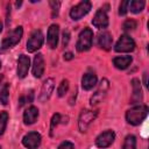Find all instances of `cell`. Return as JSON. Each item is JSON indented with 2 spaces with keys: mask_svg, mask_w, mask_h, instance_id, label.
<instances>
[{
  "mask_svg": "<svg viewBox=\"0 0 149 149\" xmlns=\"http://www.w3.org/2000/svg\"><path fill=\"white\" fill-rule=\"evenodd\" d=\"M148 115V106L146 105H136L126 112V120L129 125L137 126L140 125Z\"/></svg>",
  "mask_w": 149,
  "mask_h": 149,
  "instance_id": "1",
  "label": "cell"
},
{
  "mask_svg": "<svg viewBox=\"0 0 149 149\" xmlns=\"http://www.w3.org/2000/svg\"><path fill=\"white\" fill-rule=\"evenodd\" d=\"M22 35H23V28L21 26L16 27L14 30H12L1 42V49L2 50H6V49H9V48H13L14 45H16L21 38H22Z\"/></svg>",
  "mask_w": 149,
  "mask_h": 149,
  "instance_id": "2",
  "label": "cell"
},
{
  "mask_svg": "<svg viewBox=\"0 0 149 149\" xmlns=\"http://www.w3.org/2000/svg\"><path fill=\"white\" fill-rule=\"evenodd\" d=\"M92 41H93V31L90 28H85L78 36V41L76 44V49L79 52L87 51L92 47Z\"/></svg>",
  "mask_w": 149,
  "mask_h": 149,
  "instance_id": "3",
  "label": "cell"
},
{
  "mask_svg": "<svg viewBox=\"0 0 149 149\" xmlns=\"http://www.w3.org/2000/svg\"><path fill=\"white\" fill-rule=\"evenodd\" d=\"M98 112L97 111H92V109H83L79 114L78 118V128L80 133H85L87 130V128L90 127V125L94 121V119L97 118Z\"/></svg>",
  "mask_w": 149,
  "mask_h": 149,
  "instance_id": "4",
  "label": "cell"
},
{
  "mask_svg": "<svg viewBox=\"0 0 149 149\" xmlns=\"http://www.w3.org/2000/svg\"><path fill=\"white\" fill-rule=\"evenodd\" d=\"M108 88H109V81L106 78H102L100 84H99V86H98V88L95 90V92L93 93V95L90 99L91 106H97L98 104H100L106 98Z\"/></svg>",
  "mask_w": 149,
  "mask_h": 149,
  "instance_id": "5",
  "label": "cell"
},
{
  "mask_svg": "<svg viewBox=\"0 0 149 149\" xmlns=\"http://www.w3.org/2000/svg\"><path fill=\"white\" fill-rule=\"evenodd\" d=\"M91 7H92V3L90 1L87 0L80 1L79 3H77L70 9V17L72 20H80L91 10Z\"/></svg>",
  "mask_w": 149,
  "mask_h": 149,
  "instance_id": "6",
  "label": "cell"
},
{
  "mask_svg": "<svg viewBox=\"0 0 149 149\" xmlns=\"http://www.w3.org/2000/svg\"><path fill=\"white\" fill-rule=\"evenodd\" d=\"M43 40H44V37H43L42 31L38 30V29H35L30 34V36L27 41V47L26 48H27L28 52H35L36 50H38L43 44Z\"/></svg>",
  "mask_w": 149,
  "mask_h": 149,
  "instance_id": "7",
  "label": "cell"
},
{
  "mask_svg": "<svg viewBox=\"0 0 149 149\" xmlns=\"http://www.w3.org/2000/svg\"><path fill=\"white\" fill-rule=\"evenodd\" d=\"M134 49H135V42L127 34L121 35L120 38L118 40L115 47H114V50L116 52H130Z\"/></svg>",
  "mask_w": 149,
  "mask_h": 149,
  "instance_id": "8",
  "label": "cell"
},
{
  "mask_svg": "<svg viewBox=\"0 0 149 149\" xmlns=\"http://www.w3.org/2000/svg\"><path fill=\"white\" fill-rule=\"evenodd\" d=\"M41 140H42V137L37 132H30L23 136L22 144L27 149H37L41 144Z\"/></svg>",
  "mask_w": 149,
  "mask_h": 149,
  "instance_id": "9",
  "label": "cell"
},
{
  "mask_svg": "<svg viewBox=\"0 0 149 149\" xmlns=\"http://www.w3.org/2000/svg\"><path fill=\"white\" fill-rule=\"evenodd\" d=\"M115 140V133L113 130H106L98 135L95 139V146L99 148H107L109 147Z\"/></svg>",
  "mask_w": 149,
  "mask_h": 149,
  "instance_id": "10",
  "label": "cell"
},
{
  "mask_svg": "<svg viewBox=\"0 0 149 149\" xmlns=\"http://www.w3.org/2000/svg\"><path fill=\"white\" fill-rule=\"evenodd\" d=\"M92 24L98 28V29H105L108 26V16H107V9H104L102 7L100 9L97 10L93 20H92Z\"/></svg>",
  "mask_w": 149,
  "mask_h": 149,
  "instance_id": "11",
  "label": "cell"
},
{
  "mask_svg": "<svg viewBox=\"0 0 149 149\" xmlns=\"http://www.w3.org/2000/svg\"><path fill=\"white\" fill-rule=\"evenodd\" d=\"M54 88H55V80H54V78H47L43 81V84H42V88H41V92H40L38 100L41 102H45L50 98Z\"/></svg>",
  "mask_w": 149,
  "mask_h": 149,
  "instance_id": "12",
  "label": "cell"
},
{
  "mask_svg": "<svg viewBox=\"0 0 149 149\" xmlns=\"http://www.w3.org/2000/svg\"><path fill=\"white\" fill-rule=\"evenodd\" d=\"M58 35H59V26L58 24H51L48 29L47 35V43L50 49H56L58 44Z\"/></svg>",
  "mask_w": 149,
  "mask_h": 149,
  "instance_id": "13",
  "label": "cell"
},
{
  "mask_svg": "<svg viewBox=\"0 0 149 149\" xmlns=\"http://www.w3.org/2000/svg\"><path fill=\"white\" fill-rule=\"evenodd\" d=\"M30 66V59L26 55H20L17 59V68H16V74L19 78H24L28 74V70Z\"/></svg>",
  "mask_w": 149,
  "mask_h": 149,
  "instance_id": "14",
  "label": "cell"
},
{
  "mask_svg": "<svg viewBox=\"0 0 149 149\" xmlns=\"http://www.w3.org/2000/svg\"><path fill=\"white\" fill-rule=\"evenodd\" d=\"M132 88H133V94H132V98H130V104L141 105V102L143 100V94H142L141 83H140V80L137 78H134L132 80Z\"/></svg>",
  "mask_w": 149,
  "mask_h": 149,
  "instance_id": "15",
  "label": "cell"
},
{
  "mask_svg": "<svg viewBox=\"0 0 149 149\" xmlns=\"http://www.w3.org/2000/svg\"><path fill=\"white\" fill-rule=\"evenodd\" d=\"M44 73V58L42 54H37L33 62V74L35 78H41Z\"/></svg>",
  "mask_w": 149,
  "mask_h": 149,
  "instance_id": "16",
  "label": "cell"
},
{
  "mask_svg": "<svg viewBox=\"0 0 149 149\" xmlns=\"http://www.w3.org/2000/svg\"><path fill=\"white\" fill-rule=\"evenodd\" d=\"M98 45L99 48L104 49V50H109L112 48V43H113V37L108 31H102L98 35Z\"/></svg>",
  "mask_w": 149,
  "mask_h": 149,
  "instance_id": "17",
  "label": "cell"
},
{
  "mask_svg": "<svg viewBox=\"0 0 149 149\" xmlns=\"http://www.w3.org/2000/svg\"><path fill=\"white\" fill-rule=\"evenodd\" d=\"M38 118V109L35 106L28 107L23 113V122L24 125H33L37 121Z\"/></svg>",
  "mask_w": 149,
  "mask_h": 149,
  "instance_id": "18",
  "label": "cell"
},
{
  "mask_svg": "<svg viewBox=\"0 0 149 149\" xmlns=\"http://www.w3.org/2000/svg\"><path fill=\"white\" fill-rule=\"evenodd\" d=\"M97 81H98L97 76H95L94 73L87 72V73H85V74L83 76V78H81V86H83L84 90L88 91V90L93 88V87L97 85Z\"/></svg>",
  "mask_w": 149,
  "mask_h": 149,
  "instance_id": "19",
  "label": "cell"
},
{
  "mask_svg": "<svg viewBox=\"0 0 149 149\" xmlns=\"http://www.w3.org/2000/svg\"><path fill=\"white\" fill-rule=\"evenodd\" d=\"M132 61H133L132 56H118V57L113 58V64H114V66L116 69L125 70L130 65Z\"/></svg>",
  "mask_w": 149,
  "mask_h": 149,
  "instance_id": "20",
  "label": "cell"
},
{
  "mask_svg": "<svg viewBox=\"0 0 149 149\" xmlns=\"http://www.w3.org/2000/svg\"><path fill=\"white\" fill-rule=\"evenodd\" d=\"M146 6V2L143 0H133V1H129V5H128V9L134 13V14H137L143 10Z\"/></svg>",
  "mask_w": 149,
  "mask_h": 149,
  "instance_id": "21",
  "label": "cell"
},
{
  "mask_svg": "<svg viewBox=\"0 0 149 149\" xmlns=\"http://www.w3.org/2000/svg\"><path fill=\"white\" fill-rule=\"evenodd\" d=\"M122 149H136V137L134 135H127L123 141Z\"/></svg>",
  "mask_w": 149,
  "mask_h": 149,
  "instance_id": "22",
  "label": "cell"
},
{
  "mask_svg": "<svg viewBox=\"0 0 149 149\" xmlns=\"http://www.w3.org/2000/svg\"><path fill=\"white\" fill-rule=\"evenodd\" d=\"M8 97H9V84H5L0 90V102L2 105H7Z\"/></svg>",
  "mask_w": 149,
  "mask_h": 149,
  "instance_id": "23",
  "label": "cell"
},
{
  "mask_svg": "<svg viewBox=\"0 0 149 149\" xmlns=\"http://www.w3.org/2000/svg\"><path fill=\"white\" fill-rule=\"evenodd\" d=\"M68 91H69V80L63 79L57 87V94H58V97H64L68 93Z\"/></svg>",
  "mask_w": 149,
  "mask_h": 149,
  "instance_id": "24",
  "label": "cell"
},
{
  "mask_svg": "<svg viewBox=\"0 0 149 149\" xmlns=\"http://www.w3.org/2000/svg\"><path fill=\"white\" fill-rule=\"evenodd\" d=\"M33 100H34V91L30 90L29 92H27L26 95H22V97L19 98V106L21 107V106H23L27 102L30 104V102H33Z\"/></svg>",
  "mask_w": 149,
  "mask_h": 149,
  "instance_id": "25",
  "label": "cell"
},
{
  "mask_svg": "<svg viewBox=\"0 0 149 149\" xmlns=\"http://www.w3.org/2000/svg\"><path fill=\"white\" fill-rule=\"evenodd\" d=\"M7 121H8V113L3 111V112L0 113V135H2L5 133Z\"/></svg>",
  "mask_w": 149,
  "mask_h": 149,
  "instance_id": "26",
  "label": "cell"
},
{
  "mask_svg": "<svg viewBox=\"0 0 149 149\" xmlns=\"http://www.w3.org/2000/svg\"><path fill=\"white\" fill-rule=\"evenodd\" d=\"M136 27H137V23H136V21L133 20V19L126 20V21L123 22V24H122L123 31H132V30H134Z\"/></svg>",
  "mask_w": 149,
  "mask_h": 149,
  "instance_id": "27",
  "label": "cell"
},
{
  "mask_svg": "<svg viewBox=\"0 0 149 149\" xmlns=\"http://www.w3.org/2000/svg\"><path fill=\"white\" fill-rule=\"evenodd\" d=\"M49 5H50V7H51V16L55 19V17L58 15L59 7H61V1L51 0V1H49Z\"/></svg>",
  "mask_w": 149,
  "mask_h": 149,
  "instance_id": "28",
  "label": "cell"
},
{
  "mask_svg": "<svg viewBox=\"0 0 149 149\" xmlns=\"http://www.w3.org/2000/svg\"><path fill=\"white\" fill-rule=\"evenodd\" d=\"M61 114H58V113H56V114H54L52 115V119H51V123H50V134L52 135V132H54V129H55V127L61 122Z\"/></svg>",
  "mask_w": 149,
  "mask_h": 149,
  "instance_id": "29",
  "label": "cell"
},
{
  "mask_svg": "<svg viewBox=\"0 0 149 149\" xmlns=\"http://www.w3.org/2000/svg\"><path fill=\"white\" fill-rule=\"evenodd\" d=\"M128 5H129V1L128 0H125L120 3L119 6V15H126L127 10H128Z\"/></svg>",
  "mask_w": 149,
  "mask_h": 149,
  "instance_id": "30",
  "label": "cell"
},
{
  "mask_svg": "<svg viewBox=\"0 0 149 149\" xmlns=\"http://www.w3.org/2000/svg\"><path fill=\"white\" fill-rule=\"evenodd\" d=\"M58 149H74V146H73V143H71L70 141H63V142L58 146Z\"/></svg>",
  "mask_w": 149,
  "mask_h": 149,
  "instance_id": "31",
  "label": "cell"
},
{
  "mask_svg": "<svg viewBox=\"0 0 149 149\" xmlns=\"http://www.w3.org/2000/svg\"><path fill=\"white\" fill-rule=\"evenodd\" d=\"M69 40H70V31L68 29H65L63 31V45L66 47L68 43H69Z\"/></svg>",
  "mask_w": 149,
  "mask_h": 149,
  "instance_id": "32",
  "label": "cell"
},
{
  "mask_svg": "<svg viewBox=\"0 0 149 149\" xmlns=\"http://www.w3.org/2000/svg\"><path fill=\"white\" fill-rule=\"evenodd\" d=\"M63 56H64V59H65V61H70V59H72V58H73V55H72V52H70V51L65 52Z\"/></svg>",
  "mask_w": 149,
  "mask_h": 149,
  "instance_id": "33",
  "label": "cell"
},
{
  "mask_svg": "<svg viewBox=\"0 0 149 149\" xmlns=\"http://www.w3.org/2000/svg\"><path fill=\"white\" fill-rule=\"evenodd\" d=\"M143 81H144V86H147V85H148V84H147V72L143 73Z\"/></svg>",
  "mask_w": 149,
  "mask_h": 149,
  "instance_id": "34",
  "label": "cell"
},
{
  "mask_svg": "<svg viewBox=\"0 0 149 149\" xmlns=\"http://www.w3.org/2000/svg\"><path fill=\"white\" fill-rule=\"evenodd\" d=\"M1 31H2V23L0 22V33H1Z\"/></svg>",
  "mask_w": 149,
  "mask_h": 149,
  "instance_id": "35",
  "label": "cell"
},
{
  "mask_svg": "<svg viewBox=\"0 0 149 149\" xmlns=\"http://www.w3.org/2000/svg\"><path fill=\"white\" fill-rule=\"evenodd\" d=\"M0 68H1V62H0Z\"/></svg>",
  "mask_w": 149,
  "mask_h": 149,
  "instance_id": "36",
  "label": "cell"
},
{
  "mask_svg": "<svg viewBox=\"0 0 149 149\" xmlns=\"http://www.w3.org/2000/svg\"><path fill=\"white\" fill-rule=\"evenodd\" d=\"M0 149H1V147H0Z\"/></svg>",
  "mask_w": 149,
  "mask_h": 149,
  "instance_id": "37",
  "label": "cell"
}]
</instances>
